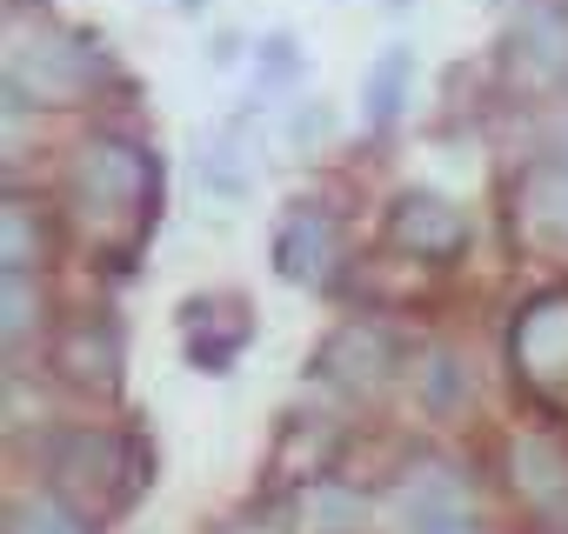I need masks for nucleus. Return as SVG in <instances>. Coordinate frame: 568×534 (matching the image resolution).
<instances>
[{"label": "nucleus", "mask_w": 568, "mask_h": 534, "mask_svg": "<svg viewBox=\"0 0 568 534\" xmlns=\"http://www.w3.org/2000/svg\"><path fill=\"white\" fill-rule=\"evenodd\" d=\"M48 474L54 487L74 501V494H94L108 507H134L148 474H154V454L141 434H101V428H68L48 441Z\"/></svg>", "instance_id": "f257e3e1"}, {"label": "nucleus", "mask_w": 568, "mask_h": 534, "mask_svg": "<svg viewBox=\"0 0 568 534\" xmlns=\"http://www.w3.org/2000/svg\"><path fill=\"white\" fill-rule=\"evenodd\" d=\"M74 201L101 220H148L154 201H161V167L148 147L121 141V134H94L81 154H74Z\"/></svg>", "instance_id": "f03ea898"}, {"label": "nucleus", "mask_w": 568, "mask_h": 534, "mask_svg": "<svg viewBox=\"0 0 568 534\" xmlns=\"http://www.w3.org/2000/svg\"><path fill=\"white\" fill-rule=\"evenodd\" d=\"M395 534H488L475 514V481L442 454L415 461L395 481Z\"/></svg>", "instance_id": "7ed1b4c3"}, {"label": "nucleus", "mask_w": 568, "mask_h": 534, "mask_svg": "<svg viewBox=\"0 0 568 534\" xmlns=\"http://www.w3.org/2000/svg\"><path fill=\"white\" fill-rule=\"evenodd\" d=\"M395 368H402V341L388 321H342L308 361V374L335 394H375Z\"/></svg>", "instance_id": "20e7f679"}, {"label": "nucleus", "mask_w": 568, "mask_h": 534, "mask_svg": "<svg viewBox=\"0 0 568 534\" xmlns=\"http://www.w3.org/2000/svg\"><path fill=\"white\" fill-rule=\"evenodd\" d=\"M508 355H515V374L535 394H548V401L568 394V288H548L521 308V321L508 335Z\"/></svg>", "instance_id": "39448f33"}, {"label": "nucleus", "mask_w": 568, "mask_h": 534, "mask_svg": "<svg viewBox=\"0 0 568 534\" xmlns=\"http://www.w3.org/2000/svg\"><path fill=\"white\" fill-rule=\"evenodd\" d=\"M508 481L548 534H568V448L555 434H535V428L515 434L508 441Z\"/></svg>", "instance_id": "423d86ee"}, {"label": "nucleus", "mask_w": 568, "mask_h": 534, "mask_svg": "<svg viewBox=\"0 0 568 534\" xmlns=\"http://www.w3.org/2000/svg\"><path fill=\"white\" fill-rule=\"evenodd\" d=\"M335 267H342V227L328 207H295L274 227V275L281 281L322 288V281H335Z\"/></svg>", "instance_id": "0eeeda50"}, {"label": "nucleus", "mask_w": 568, "mask_h": 534, "mask_svg": "<svg viewBox=\"0 0 568 534\" xmlns=\"http://www.w3.org/2000/svg\"><path fill=\"white\" fill-rule=\"evenodd\" d=\"M388 240L415 260H455L468 247V214L448 201V194H428V187H408L395 207H388Z\"/></svg>", "instance_id": "6e6552de"}, {"label": "nucleus", "mask_w": 568, "mask_h": 534, "mask_svg": "<svg viewBox=\"0 0 568 534\" xmlns=\"http://www.w3.org/2000/svg\"><path fill=\"white\" fill-rule=\"evenodd\" d=\"M508 61L535 88L568 74V0H535V8L515 21V34H508Z\"/></svg>", "instance_id": "1a4fd4ad"}, {"label": "nucleus", "mask_w": 568, "mask_h": 534, "mask_svg": "<svg viewBox=\"0 0 568 534\" xmlns=\"http://www.w3.org/2000/svg\"><path fill=\"white\" fill-rule=\"evenodd\" d=\"M335 448H342L335 421H288L281 441H274V454H267V474L288 481V487H315V481H328Z\"/></svg>", "instance_id": "9d476101"}, {"label": "nucleus", "mask_w": 568, "mask_h": 534, "mask_svg": "<svg viewBox=\"0 0 568 534\" xmlns=\"http://www.w3.org/2000/svg\"><path fill=\"white\" fill-rule=\"evenodd\" d=\"M54 361L81 388H114V374H121V335L108 321H81V328H68L54 341Z\"/></svg>", "instance_id": "9b49d317"}, {"label": "nucleus", "mask_w": 568, "mask_h": 534, "mask_svg": "<svg viewBox=\"0 0 568 534\" xmlns=\"http://www.w3.org/2000/svg\"><path fill=\"white\" fill-rule=\"evenodd\" d=\"M408 88H415V48H382L375 68H368V81H362V121L375 134L395 127L402 107H408Z\"/></svg>", "instance_id": "f8f14e48"}, {"label": "nucleus", "mask_w": 568, "mask_h": 534, "mask_svg": "<svg viewBox=\"0 0 568 534\" xmlns=\"http://www.w3.org/2000/svg\"><path fill=\"white\" fill-rule=\"evenodd\" d=\"M521 207H528L535 234L568 240V161H541V167H528V181H521Z\"/></svg>", "instance_id": "ddd939ff"}, {"label": "nucleus", "mask_w": 568, "mask_h": 534, "mask_svg": "<svg viewBox=\"0 0 568 534\" xmlns=\"http://www.w3.org/2000/svg\"><path fill=\"white\" fill-rule=\"evenodd\" d=\"M8 527H14V534H94V521H88L61 487H28V494L14 501Z\"/></svg>", "instance_id": "4468645a"}, {"label": "nucleus", "mask_w": 568, "mask_h": 534, "mask_svg": "<svg viewBox=\"0 0 568 534\" xmlns=\"http://www.w3.org/2000/svg\"><path fill=\"white\" fill-rule=\"evenodd\" d=\"M415 401H422L428 414H455V408L468 401V374H462V361H455L448 348H428V355L415 361Z\"/></svg>", "instance_id": "2eb2a0df"}, {"label": "nucleus", "mask_w": 568, "mask_h": 534, "mask_svg": "<svg viewBox=\"0 0 568 534\" xmlns=\"http://www.w3.org/2000/svg\"><path fill=\"white\" fill-rule=\"evenodd\" d=\"M302 514H308V527H322V534H355V527H362V514H368V501L328 474V481L302 487Z\"/></svg>", "instance_id": "dca6fc26"}, {"label": "nucleus", "mask_w": 568, "mask_h": 534, "mask_svg": "<svg viewBox=\"0 0 568 534\" xmlns=\"http://www.w3.org/2000/svg\"><path fill=\"white\" fill-rule=\"evenodd\" d=\"M34 254H41V220L28 201H8V214H0V275H41Z\"/></svg>", "instance_id": "f3484780"}, {"label": "nucleus", "mask_w": 568, "mask_h": 534, "mask_svg": "<svg viewBox=\"0 0 568 534\" xmlns=\"http://www.w3.org/2000/svg\"><path fill=\"white\" fill-rule=\"evenodd\" d=\"M41 328V295H34V275H0V335L8 348H28Z\"/></svg>", "instance_id": "a211bd4d"}, {"label": "nucleus", "mask_w": 568, "mask_h": 534, "mask_svg": "<svg viewBox=\"0 0 568 534\" xmlns=\"http://www.w3.org/2000/svg\"><path fill=\"white\" fill-rule=\"evenodd\" d=\"M194 174H201V194H214V201H241L247 194V167H241L234 147H207Z\"/></svg>", "instance_id": "6ab92c4d"}, {"label": "nucleus", "mask_w": 568, "mask_h": 534, "mask_svg": "<svg viewBox=\"0 0 568 534\" xmlns=\"http://www.w3.org/2000/svg\"><path fill=\"white\" fill-rule=\"evenodd\" d=\"M254 54H261V88H295L302 81V41L295 34H267Z\"/></svg>", "instance_id": "aec40b11"}, {"label": "nucleus", "mask_w": 568, "mask_h": 534, "mask_svg": "<svg viewBox=\"0 0 568 534\" xmlns=\"http://www.w3.org/2000/svg\"><path fill=\"white\" fill-rule=\"evenodd\" d=\"M214 534H295V527H288V514H281V507H241Z\"/></svg>", "instance_id": "412c9836"}, {"label": "nucleus", "mask_w": 568, "mask_h": 534, "mask_svg": "<svg viewBox=\"0 0 568 534\" xmlns=\"http://www.w3.org/2000/svg\"><path fill=\"white\" fill-rule=\"evenodd\" d=\"M328 134H335V114H328V107H295V114H288V141H295V147H315V141H328Z\"/></svg>", "instance_id": "4be33fe9"}, {"label": "nucleus", "mask_w": 568, "mask_h": 534, "mask_svg": "<svg viewBox=\"0 0 568 534\" xmlns=\"http://www.w3.org/2000/svg\"><path fill=\"white\" fill-rule=\"evenodd\" d=\"M207 61H214V68H234V61H241V34H214V41H207Z\"/></svg>", "instance_id": "5701e85b"}, {"label": "nucleus", "mask_w": 568, "mask_h": 534, "mask_svg": "<svg viewBox=\"0 0 568 534\" xmlns=\"http://www.w3.org/2000/svg\"><path fill=\"white\" fill-rule=\"evenodd\" d=\"M174 8H181V14H207V0H174Z\"/></svg>", "instance_id": "b1692460"}, {"label": "nucleus", "mask_w": 568, "mask_h": 534, "mask_svg": "<svg viewBox=\"0 0 568 534\" xmlns=\"http://www.w3.org/2000/svg\"><path fill=\"white\" fill-rule=\"evenodd\" d=\"M408 8H415V0H388V14H408Z\"/></svg>", "instance_id": "393cba45"}]
</instances>
